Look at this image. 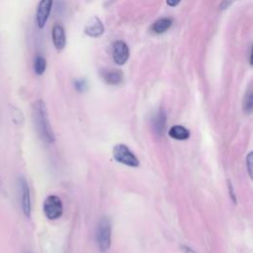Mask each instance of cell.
Listing matches in <instances>:
<instances>
[{"instance_id": "cell-1", "label": "cell", "mask_w": 253, "mask_h": 253, "mask_svg": "<svg viewBox=\"0 0 253 253\" xmlns=\"http://www.w3.org/2000/svg\"><path fill=\"white\" fill-rule=\"evenodd\" d=\"M33 118L37 130L42 139H43L47 143L53 142L55 139L54 133L48 121L45 104L41 99L37 100L33 104Z\"/></svg>"}, {"instance_id": "cell-8", "label": "cell", "mask_w": 253, "mask_h": 253, "mask_svg": "<svg viewBox=\"0 0 253 253\" xmlns=\"http://www.w3.org/2000/svg\"><path fill=\"white\" fill-rule=\"evenodd\" d=\"M104 25L97 16H93L92 18H90L84 29L85 34L91 38H98L102 36L104 34Z\"/></svg>"}, {"instance_id": "cell-20", "label": "cell", "mask_w": 253, "mask_h": 253, "mask_svg": "<svg viewBox=\"0 0 253 253\" xmlns=\"http://www.w3.org/2000/svg\"><path fill=\"white\" fill-rule=\"evenodd\" d=\"M249 63L252 64V47L249 49Z\"/></svg>"}, {"instance_id": "cell-17", "label": "cell", "mask_w": 253, "mask_h": 253, "mask_svg": "<svg viewBox=\"0 0 253 253\" xmlns=\"http://www.w3.org/2000/svg\"><path fill=\"white\" fill-rule=\"evenodd\" d=\"M252 163H253V153L249 152L246 157V165H247V171L250 178H252Z\"/></svg>"}, {"instance_id": "cell-2", "label": "cell", "mask_w": 253, "mask_h": 253, "mask_svg": "<svg viewBox=\"0 0 253 253\" xmlns=\"http://www.w3.org/2000/svg\"><path fill=\"white\" fill-rule=\"evenodd\" d=\"M111 223L107 217L101 218L96 231V240L100 251L106 252L111 246Z\"/></svg>"}, {"instance_id": "cell-18", "label": "cell", "mask_w": 253, "mask_h": 253, "mask_svg": "<svg viewBox=\"0 0 253 253\" xmlns=\"http://www.w3.org/2000/svg\"><path fill=\"white\" fill-rule=\"evenodd\" d=\"M180 1L181 0H166L168 6H170V7H176L180 3Z\"/></svg>"}, {"instance_id": "cell-4", "label": "cell", "mask_w": 253, "mask_h": 253, "mask_svg": "<svg viewBox=\"0 0 253 253\" xmlns=\"http://www.w3.org/2000/svg\"><path fill=\"white\" fill-rule=\"evenodd\" d=\"M43 213L48 219H56L61 216L63 211V207L61 200L55 196H48L43 202Z\"/></svg>"}, {"instance_id": "cell-3", "label": "cell", "mask_w": 253, "mask_h": 253, "mask_svg": "<svg viewBox=\"0 0 253 253\" xmlns=\"http://www.w3.org/2000/svg\"><path fill=\"white\" fill-rule=\"evenodd\" d=\"M113 156L118 162L126 166L137 167L139 164L136 156L125 144H117L113 149Z\"/></svg>"}, {"instance_id": "cell-11", "label": "cell", "mask_w": 253, "mask_h": 253, "mask_svg": "<svg viewBox=\"0 0 253 253\" xmlns=\"http://www.w3.org/2000/svg\"><path fill=\"white\" fill-rule=\"evenodd\" d=\"M171 25H172V19L167 18V17L161 18L153 23V25L151 27V32H153L154 34H157V35L163 34L169 30Z\"/></svg>"}, {"instance_id": "cell-12", "label": "cell", "mask_w": 253, "mask_h": 253, "mask_svg": "<svg viewBox=\"0 0 253 253\" xmlns=\"http://www.w3.org/2000/svg\"><path fill=\"white\" fill-rule=\"evenodd\" d=\"M165 124H166V115L163 110H160L158 111V113L155 115L153 119V128L158 135L163 134L165 129Z\"/></svg>"}, {"instance_id": "cell-16", "label": "cell", "mask_w": 253, "mask_h": 253, "mask_svg": "<svg viewBox=\"0 0 253 253\" xmlns=\"http://www.w3.org/2000/svg\"><path fill=\"white\" fill-rule=\"evenodd\" d=\"M74 86H75V89L78 91V92H85L86 89H87V82L85 79L83 78H80V79H76L75 82H74Z\"/></svg>"}, {"instance_id": "cell-10", "label": "cell", "mask_w": 253, "mask_h": 253, "mask_svg": "<svg viewBox=\"0 0 253 253\" xmlns=\"http://www.w3.org/2000/svg\"><path fill=\"white\" fill-rule=\"evenodd\" d=\"M51 38L54 47L57 50H61L64 48L66 43V37L64 28L60 24H55L51 30Z\"/></svg>"}, {"instance_id": "cell-19", "label": "cell", "mask_w": 253, "mask_h": 253, "mask_svg": "<svg viewBox=\"0 0 253 253\" xmlns=\"http://www.w3.org/2000/svg\"><path fill=\"white\" fill-rule=\"evenodd\" d=\"M183 248V250L186 252V253H195L191 248H189V247H186V246H183L182 247Z\"/></svg>"}, {"instance_id": "cell-6", "label": "cell", "mask_w": 253, "mask_h": 253, "mask_svg": "<svg viewBox=\"0 0 253 253\" xmlns=\"http://www.w3.org/2000/svg\"><path fill=\"white\" fill-rule=\"evenodd\" d=\"M53 0H41L36 14V21L39 29H42L49 17Z\"/></svg>"}, {"instance_id": "cell-7", "label": "cell", "mask_w": 253, "mask_h": 253, "mask_svg": "<svg viewBox=\"0 0 253 253\" xmlns=\"http://www.w3.org/2000/svg\"><path fill=\"white\" fill-rule=\"evenodd\" d=\"M129 56V49L127 44L124 41H117L113 44V58L114 61L119 64H125Z\"/></svg>"}, {"instance_id": "cell-9", "label": "cell", "mask_w": 253, "mask_h": 253, "mask_svg": "<svg viewBox=\"0 0 253 253\" xmlns=\"http://www.w3.org/2000/svg\"><path fill=\"white\" fill-rule=\"evenodd\" d=\"M102 79L109 85L118 86L124 80V74L119 69H103L100 71Z\"/></svg>"}, {"instance_id": "cell-5", "label": "cell", "mask_w": 253, "mask_h": 253, "mask_svg": "<svg viewBox=\"0 0 253 253\" xmlns=\"http://www.w3.org/2000/svg\"><path fill=\"white\" fill-rule=\"evenodd\" d=\"M18 184H19V190L21 195L22 211L27 217H30L32 206H31V195H30V188H29L28 182L25 179V177L21 176L18 179Z\"/></svg>"}, {"instance_id": "cell-15", "label": "cell", "mask_w": 253, "mask_h": 253, "mask_svg": "<svg viewBox=\"0 0 253 253\" xmlns=\"http://www.w3.org/2000/svg\"><path fill=\"white\" fill-rule=\"evenodd\" d=\"M243 111L246 113V114H251L252 112V109H253V93H252V90L249 89L246 93H245V96H244V99H243Z\"/></svg>"}, {"instance_id": "cell-21", "label": "cell", "mask_w": 253, "mask_h": 253, "mask_svg": "<svg viewBox=\"0 0 253 253\" xmlns=\"http://www.w3.org/2000/svg\"><path fill=\"white\" fill-rule=\"evenodd\" d=\"M2 185V181H1V176H0V186Z\"/></svg>"}, {"instance_id": "cell-13", "label": "cell", "mask_w": 253, "mask_h": 253, "mask_svg": "<svg viewBox=\"0 0 253 253\" xmlns=\"http://www.w3.org/2000/svg\"><path fill=\"white\" fill-rule=\"evenodd\" d=\"M168 133H169V136L177 140H185L190 136V131L185 126H172L169 129Z\"/></svg>"}, {"instance_id": "cell-14", "label": "cell", "mask_w": 253, "mask_h": 253, "mask_svg": "<svg viewBox=\"0 0 253 253\" xmlns=\"http://www.w3.org/2000/svg\"><path fill=\"white\" fill-rule=\"evenodd\" d=\"M46 68V60L42 55H37L34 60V70L36 74L42 75L44 73Z\"/></svg>"}]
</instances>
